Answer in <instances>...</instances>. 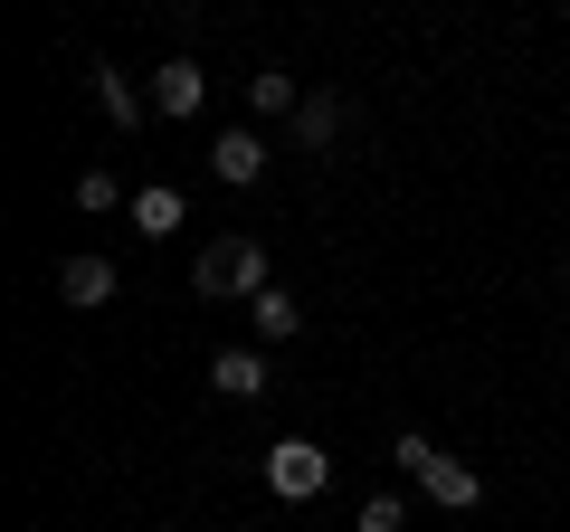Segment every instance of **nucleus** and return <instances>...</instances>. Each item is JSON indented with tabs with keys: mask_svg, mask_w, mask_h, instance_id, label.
I'll list each match as a JSON object with an SVG mask.
<instances>
[{
	"mask_svg": "<svg viewBox=\"0 0 570 532\" xmlns=\"http://www.w3.org/2000/svg\"><path fill=\"white\" fill-rule=\"evenodd\" d=\"M390 456H400V475L428 494V504H448V513H475V504H485V475H475L466 456H438V437L400 428V437H390Z\"/></svg>",
	"mask_w": 570,
	"mask_h": 532,
	"instance_id": "f257e3e1",
	"label": "nucleus"
},
{
	"mask_svg": "<svg viewBox=\"0 0 570 532\" xmlns=\"http://www.w3.org/2000/svg\"><path fill=\"white\" fill-rule=\"evenodd\" d=\"M190 286H200L209 305H228V295H238V305H257L276 276H266V247H257V238H219L200 266H190Z\"/></svg>",
	"mask_w": 570,
	"mask_h": 532,
	"instance_id": "f03ea898",
	"label": "nucleus"
},
{
	"mask_svg": "<svg viewBox=\"0 0 570 532\" xmlns=\"http://www.w3.org/2000/svg\"><path fill=\"white\" fill-rule=\"evenodd\" d=\"M324 485H333V456L314 447V437H276V447H266V494H276V504H314Z\"/></svg>",
	"mask_w": 570,
	"mask_h": 532,
	"instance_id": "7ed1b4c3",
	"label": "nucleus"
},
{
	"mask_svg": "<svg viewBox=\"0 0 570 532\" xmlns=\"http://www.w3.org/2000/svg\"><path fill=\"white\" fill-rule=\"evenodd\" d=\"M153 105H163L171 124H190V115H200V105H209V77H200V58H163V67H153Z\"/></svg>",
	"mask_w": 570,
	"mask_h": 532,
	"instance_id": "20e7f679",
	"label": "nucleus"
},
{
	"mask_svg": "<svg viewBox=\"0 0 570 532\" xmlns=\"http://www.w3.org/2000/svg\"><path fill=\"white\" fill-rule=\"evenodd\" d=\"M209 171H219L228 190H247V181L266 171V134H257V124H228L219 144H209Z\"/></svg>",
	"mask_w": 570,
	"mask_h": 532,
	"instance_id": "39448f33",
	"label": "nucleus"
},
{
	"mask_svg": "<svg viewBox=\"0 0 570 532\" xmlns=\"http://www.w3.org/2000/svg\"><path fill=\"white\" fill-rule=\"evenodd\" d=\"M115 286H124V276H115V257H67V266H58V295H67L77 314L115 305Z\"/></svg>",
	"mask_w": 570,
	"mask_h": 532,
	"instance_id": "423d86ee",
	"label": "nucleus"
},
{
	"mask_svg": "<svg viewBox=\"0 0 570 532\" xmlns=\"http://www.w3.org/2000/svg\"><path fill=\"white\" fill-rule=\"evenodd\" d=\"M247 333H257V352L295 343V333H305V305H295V295H285V286H266L257 305H247Z\"/></svg>",
	"mask_w": 570,
	"mask_h": 532,
	"instance_id": "0eeeda50",
	"label": "nucleus"
},
{
	"mask_svg": "<svg viewBox=\"0 0 570 532\" xmlns=\"http://www.w3.org/2000/svg\"><path fill=\"white\" fill-rule=\"evenodd\" d=\"M209 390H219V400H266V352L257 343L219 352V362H209Z\"/></svg>",
	"mask_w": 570,
	"mask_h": 532,
	"instance_id": "6e6552de",
	"label": "nucleus"
},
{
	"mask_svg": "<svg viewBox=\"0 0 570 532\" xmlns=\"http://www.w3.org/2000/svg\"><path fill=\"white\" fill-rule=\"evenodd\" d=\"M181 219H190V200H181L171 181H142V190H134V228H142V238H171Z\"/></svg>",
	"mask_w": 570,
	"mask_h": 532,
	"instance_id": "1a4fd4ad",
	"label": "nucleus"
},
{
	"mask_svg": "<svg viewBox=\"0 0 570 532\" xmlns=\"http://www.w3.org/2000/svg\"><path fill=\"white\" fill-rule=\"evenodd\" d=\"M247 115H257V124H276V115H305L295 77H285V67H257V77H247Z\"/></svg>",
	"mask_w": 570,
	"mask_h": 532,
	"instance_id": "9d476101",
	"label": "nucleus"
},
{
	"mask_svg": "<svg viewBox=\"0 0 570 532\" xmlns=\"http://www.w3.org/2000/svg\"><path fill=\"white\" fill-rule=\"evenodd\" d=\"M333 134H343V105H333V96H305V115H295V144H305V152H333Z\"/></svg>",
	"mask_w": 570,
	"mask_h": 532,
	"instance_id": "9b49d317",
	"label": "nucleus"
},
{
	"mask_svg": "<svg viewBox=\"0 0 570 532\" xmlns=\"http://www.w3.org/2000/svg\"><path fill=\"white\" fill-rule=\"evenodd\" d=\"M96 105H105L115 124H134V115H142V96H134V77H124V67H96Z\"/></svg>",
	"mask_w": 570,
	"mask_h": 532,
	"instance_id": "f8f14e48",
	"label": "nucleus"
},
{
	"mask_svg": "<svg viewBox=\"0 0 570 532\" xmlns=\"http://www.w3.org/2000/svg\"><path fill=\"white\" fill-rule=\"evenodd\" d=\"M77 209H86V219H105V209H124V181H115V171H77Z\"/></svg>",
	"mask_w": 570,
	"mask_h": 532,
	"instance_id": "ddd939ff",
	"label": "nucleus"
},
{
	"mask_svg": "<svg viewBox=\"0 0 570 532\" xmlns=\"http://www.w3.org/2000/svg\"><path fill=\"white\" fill-rule=\"evenodd\" d=\"M400 523H409L400 494H371V504H362V532H400Z\"/></svg>",
	"mask_w": 570,
	"mask_h": 532,
	"instance_id": "4468645a",
	"label": "nucleus"
}]
</instances>
